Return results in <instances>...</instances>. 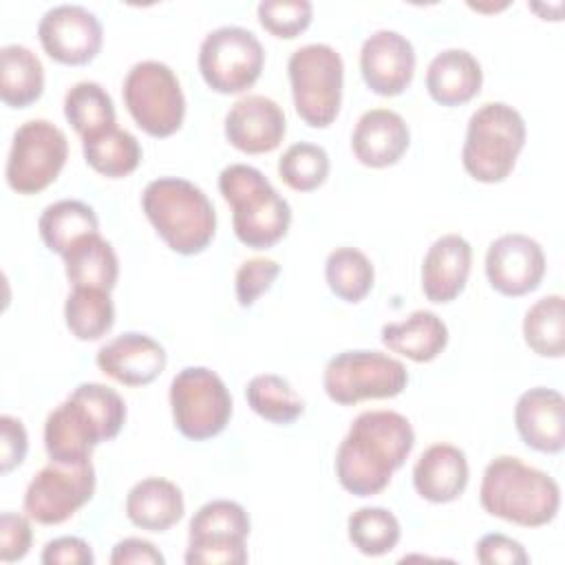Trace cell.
I'll return each mask as SVG.
<instances>
[{
	"instance_id": "cell-1",
	"label": "cell",
	"mask_w": 565,
	"mask_h": 565,
	"mask_svg": "<svg viewBox=\"0 0 565 565\" xmlns=\"http://www.w3.org/2000/svg\"><path fill=\"white\" fill-rule=\"evenodd\" d=\"M415 446L411 422L395 411L360 413L335 452V477L355 497L380 494Z\"/></svg>"
},
{
	"instance_id": "cell-2",
	"label": "cell",
	"mask_w": 565,
	"mask_h": 565,
	"mask_svg": "<svg viewBox=\"0 0 565 565\" xmlns=\"http://www.w3.org/2000/svg\"><path fill=\"white\" fill-rule=\"evenodd\" d=\"M124 422L126 402L121 395L106 384L84 382L46 415V455L62 463L90 459L93 448L115 439Z\"/></svg>"
},
{
	"instance_id": "cell-3",
	"label": "cell",
	"mask_w": 565,
	"mask_h": 565,
	"mask_svg": "<svg viewBox=\"0 0 565 565\" xmlns=\"http://www.w3.org/2000/svg\"><path fill=\"white\" fill-rule=\"evenodd\" d=\"M479 501L492 516L523 527H541L558 514L561 488L547 472L519 457L499 455L483 470Z\"/></svg>"
},
{
	"instance_id": "cell-4",
	"label": "cell",
	"mask_w": 565,
	"mask_h": 565,
	"mask_svg": "<svg viewBox=\"0 0 565 565\" xmlns=\"http://www.w3.org/2000/svg\"><path fill=\"white\" fill-rule=\"evenodd\" d=\"M141 207L163 243L177 254H201L214 238V205L188 179L159 177L150 181L141 194Z\"/></svg>"
},
{
	"instance_id": "cell-5",
	"label": "cell",
	"mask_w": 565,
	"mask_h": 565,
	"mask_svg": "<svg viewBox=\"0 0 565 565\" xmlns=\"http://www.w3.org/2000/svg\"><path fill=\"white\" fill-rule=\"evenodd\" d=\"M218 190L232 207L234 234L243 245L267 249L287 234L291 207L258 168L247 163L223 168Z\"/></svg>"
},
{
	"instance_id": "cell-6",
	"label": "cell",
	"mask_w": 565,
	"mask_h": 565,
	"mask_svg": "<svg viewBox=\"0 0 565 565\" xmlns=\"http://www.w3.org/2000/svg\"><path fill=\"white\" fill-rule=\"evenodd\" d=\"M525 146V121L505 102H488L477 108L466 128L461 150L463 170L481 183H501L514 170Z\"/></svg>"
},
{
	"instance_id": "cell-7",
	"label": "cell",
	"mask_w": 565,
	"mask_h": 565,
	"mask_svg": "<svg viewBox=\"0 0 565 565\" xmlns=\"http://www.w3.org/2000/svg\"><path fill=\"white\" fill-rule=\"evenodd\" d=\"M298 117L311 128H327L340 113L344 62L329 44H305L287 62Z\"/></svg>"
},
{
	"instance_id": "cell-8",
	"label": "cell",
	"mask_w": 565,
	"mask_h": 565,
	"mask_svg": "<svg viewBox=\"0 0 565 565\" xmlns=\"http://www.w3.org/2000/svg\"><path fill=\"white\" fill-rule=\"evenodd\" d=\"M408 384L406 366L382 351H342L324 366L322 386L331 402L353 406L364 399L399 395Z\"/></svg>"
},
{
	"instance_id": "cell-9",
	"label": "cell",
	"mask_w": 565,
	"mask_h": 565,
	"mask_svg": "<svg viewBox=\"0 0 565 565\" xmlns=\"http://www.w3.org/2000/svg\"><path fill=\"white\" fill-rule=\"evenodd\" d=\"M124 104L150 137H170L183 126L185 97L174 71L157 60L137 62L124 79Z\"/></svg>"
},
{
	"instance_id": "cell-10",
	"label": "cell",
	"mask_w": 565,
	"mask_h": 565,
	"mask_svg": "<svg viewBox=\"0 0 565 565\" xmlns=\"http://www.w3.org/2000/svg\"><path fill=\"white\" fill-rule=\"evenodd\" d=\"M170 406L177 430L192 441L216 437L232 417L225 382L205 366H185L172 377Z\"/></svg>"
},
{
	"instance_id": "cell-11",
	"label": "cell",
	"mask_w": 565,
	"mask_h": 565,
	"mask_svg": "<svg viewBox=\"0 0 565 565\" xmlns=\"http://www.w3.org/2000/svg\"><path fill=\"white\" fill-rule=\"evenodd\" d=\"M265 66L260 40L243 26H218L199 46V71L203 82L223 95L252 88Z\"/></svg>"
},
{
	"instance_id": "cell-12",
	"label": "cell",
	"mask_w": 565,
	"mask_h": 565,
	"mask_svg": "<svg viewBox=\"0 0 565 565\" xmlns=\"http://www.w3.org/2000/svg\"><path fill=\"white\" fill-rule=\"evenodd\" d=\"M66 157V135L46 119H29L13 132L4 168L7 183L18 194H38L57 179Z\"/></svg>"
},
{
	"instance_id": "cell-13",
	"label": "cell",
	"mask_w": 565,
	"mask_h": 565,
	"mask_svg": "<svg viewBox=\"0 0 565 565\" xmlns=\"http://www.w3.org/2000/svg\"><path fill=\"white\" fill-rule=\"evenodd\" d=\"M249 536V516L245 508L230 499L203 503L188 527V565H243L247 563L245 539Z\"/></svg>"
},
{
	"instance_id": "cell-14",
	"label": "cell",
	"mask_w": 565,
	"mask_h": 565,
	"mask_svg": "<svg viewBox=\"0 0 565 565\" xmlns=\"http://www.w3.org/2000/svg\"><path fill=\"white\" fill-rule=\"evenodd\" d=\"M95 492V468L90 459L49 463L29 481L24 492V512L40 525H60L71 519Z\"/></svg>"
},
{
	"instance_id": "cell-15",
	"label": "cell",
	"mask_w": 565,
	"mask_h": 565,
	"mask_svg": "<svg viewBox=\"0 0 565 565\" xmlns=\"http://www.w3.org/2000/svg\"><path fill=\"white\" fill-rule=\"evenodd\" d=\"M38 38L51 60L68 66H82L95 60L102 49L104 33L97 15L86 7L57 4L40 18Z\"/></svg>"
},
{
	"instance_id": "cell-16",
	"label": "cell",
	"mask_w": 565,
	"mask_h": 565,
	"mask_svg": "<svg viewBox=\"0 0 565 565\" xmlns=\"http://www.w3.org/2000/svg\"><path fill=\"white\" fill-rule=\"evenodd\" d=\"M486 276L492 289L516 298L534 291L545 276V254L527 234H503L488 245Z\"/></svg>"
},
{
	"instance_id": "cell-17",
	"label": "cell",
	"mask_w": 565,
	"mask_h": 565,
	"mask_svg": "<svg viewBox=\"0 0 565 565\" xmlns=\"http://www.w3.org/2000/svg\"><path fill=\"white\" fill-rule=\"evenodd\" d=\"M360 71L364 84L373 93L395 97L413 82L415 49L406 35L391 29H380L362 44Z\"/></svg>"
},
{
	"instance_id": "cell-18",
	"label": "cell",
	"mask_w": 565,
	"mask_h": 565,
	"mask_svg": "<svg viewBox=\"0 0 565 565\" xmlns=\"http://www.w3.org/2000/svg\"><path fill=\"white\" fill-rule=\"evenodd\" d=\"M285 132L287 119L282 108L265 95H245L225 115V139L247 154L276 150Z\"/></svg>"
},
{
	"instance_id": "cell-19",
	"label": "cell",
	"mask_w": 565,
	"mask_h": 565,
	"mask_svg": "<svg viewBox=\"0 0 565 565\" xmlns=\"http://www.w3.org/2000/svg\"><path fill=\"white\" fill-rule=\"evenodd\" d=\"M95 362L104 375L124 386H146L163 373L168 355L154 338L128 331L106 342Z\"/></svg>"
},
{
	"instance_id": "cell-20",
	"label": "cell",
	"mask_w": 565,
	"mask_h": 565,
	"mask_svg": "<svg viewBox=\"0 0 565 565\" xmlns=\"http://www.w3.org/2000/svg\"><path fill=\"white\" fill-rule=\"evenodd\" d=\"M514 424L525 446L539 452H561L565 446V399L558 391L534 386L516 399Z\"/></svg>"
},
{
	"instance_id": "cell-21",
	"label": "cell",
	"mask_w": 565,
	"mask_h": 565,
	"mask_svg": "<svg viewBox=\"0 0 565 565\" xmlns=\"http://www.w3.org/2000/svg\"><path fill=\"white\" fill-rule=\"evenodd\" d=\"M411 143V130L404 117L391 108L366 110L351 135L355 159L369 168H388L397 163Z\"/></svg>"
},
{
	"instance_id": "cell-22",
	"label": "cell",
	"mask_w": 565,
	"mask_h": 565,
	"mask_svg": "<svg viewBox=\"0 0 565 565\" xmlns=\"http://www.w3.org/2000/svg\"><path fill=\"white\" fill-rule=\"evenodd\" d=\"M472 247L459 234L439 236L422 263V291L430 302L444 305L455 300L470 276Z\"/></svg>"
},
{
	"instance_id": "cell-23",
	"label": "cell",
	"mask_w": 565,
	"mask_h": 565,
	"mask_svg": "<svg viewBox=\"0 0 565 565\" xmlns=\"http://www.w3.org/2000/svg\"><path fill=\"white\" fill-rule=\"evenodd\" d=\"M413 486L417 494L430 503L459 499L468 486L466 452L452 444L428 446L415 461Z\"/></svg>"
},
{
	"instance_id": "cell-24",
	"label": "cell",
	"mask_w": 565,
	"mask_h": 565,
	"mask_svg": "<svg viewBox=\"0 0 565 565\" xmlns=\"http://www.w3.org/2000/svg\"><path fill=\"white\" fill-rule=\"evenodd\" d=\"M481 64L466 49H446L437 53L426 68L428 95L441 106L470 102L481 90Z\"/></svg>"
},
{
	"instance_id": "cell-25",
	"label": "cell",
	"mask_w": 565,
	"mask_h": 565,
	"mask_svg": "<svg viewBox=\"0 0 565 565\" xmlns=\"http://www.w3.org/2000/svg\"><path fill=\"white\" fill-rule=\"evenodd\" d=\"M183 512L185 503L179 486L163 477H146L128 490L126 516L141 530L166 532Z\"/></svg>"
},
{
	"instance_id": "cell-26",
	"label": "cell",
	"mask_w": 565,
	"mask_h": 565,
	"mask_svg": "<svg viewBox=\"0 0 565 565\" xmlns=\"http://www.w3.org/2000/svg\"><path fill=\"white\" fill-rule=\"evenodd\" d=\"M382 344L413 362H430L446 349L448 327L437 313L417 309L402 322L384 324Z\"/></svg>"
},
{
	"instance_id": "cell-27",
	"label": "cell",
	"mask_w": 565,
	"mask_h": 565,
	"mask_svg": "<svg viewBox=\"0 0 565 565\" xmlns=\"http://www.w3.org/2000/svg\"><path fill=\"white\" fill-rule=\"evenodd\" d=\"M62 258L66 278L73 287H97L110 291L117 285L119 258L99 232L79 238Z\"/></svg>"
},
{
	"instance_id": "cell-28",
	"label": "cell",
	"mask_w": 565,
	"mask_h": 565,
	"mask_svg": "<svg viewBox=\"0 0 565 565\" xmlns=\"http://www.w3.org/2000/svg\"><path fill=\"white\" fill-rule=\"evenodd\" d=\"M44 90V66L40 57L22 46L7 44L0 49V99L9 108H26Z\"/></svg>"
},
{
	"instance_id": "cell-29",
	"label": "cell",
	"mask_w": 565,
	"mask_h": 565,
	"mask_svg": "<svg viewBox=\"0 0 565 565\" xmlns=\"http://www.w3.org/2000/svg\"><path fill=\"white\" fill-rule=\"evenodd\" d=\"M44 245L64 256L79 238L99 232L97 214L90 205L77 199H62L44 207L38 221Z\"/></svg>"
},
{
	"instance_id": "cell-30",
	"label": "cell",
	"mask_w": 565,
	"mask_h": 565,
	"mask_svg": "<svg viewBox=\"0 0 565 565\" xmlns=\"http://www.w3.org/2000/svg\"><path fill=\"white\" fill-rule=\"evenodd\" d=\"M82 150L86 163L108 179L128 177L141 163L139 141L135 139V135L117 126L82 139Z\"/></svg>"
},
{
	"instance_id": "cell-31",
	"label": "cell",
	"mask_w": 565,
	"mask_h": 565,
	"mask_svg": "<svg viewBox=\"0 0 565 565\" xmlns=\"http://www.w3.org/2000/svg\"><path fill=\"white\" fill-rule=\"evenodd\" d=\"M64 320L77 340H99L115 324L110 291L97 287H73L64 302Z\"/></svg>"
},
{
	"instance_id": "cell-32",
	"label": "cell",
	"mask_w": 565,
	"mask_h": 565,
	"mask_svg": "<svg viewBox=\"0 0 565 565\" xmlns=\"http://www.w3.org/2000/svg\"><path fill=\"white\" fill-rule=\"evenodd\" d=\"M64 117L82 139H88L115 126V104L102 84L77 82L64 95Z\"/></svg>"
},
{
	"instance_id": "cell-33",
	"label": "cell",
	"mask_w": 565,
	"mask_h": 565,
	"mask_svg": "<svg viewBox=\"0 0 565 565\" xmlns=\"http://www.w3.org/2000/svg\"><path fill=\"white\" fill-rule=\"evenodd\" d=\"M525 344L541 358H563L565 353V302L561 294L536 300L523 318Z\"/></svg>"
},
{
	"instance_id": "cell-34",
	"label": "cell",
	"mask_w": 565,
	"mask_h": 565,
	"mask_svg": "<svg viewBox=\"0 0 565 565\" xmlns=\"http://www.w3.org/2000/svg\"><path fill=\"white\" fill-rule=\"evenodd\" d=\"M245 397L249 408L271 422V424H291L305 413L302 397L291 388V384L276 373L254 375L245 386Z\"/></svg>"
},
{
	"instance_id": "cell-35",
	"label": "cell",
	"mask_w": 565,
	"mask_h": 565,
	"mask_svg": "<svg viewBox=\"0 0 565 565\" xmlns=\"http://www.w3.org/2000/svg\"><path fill=\"white\" fill-rule=\"evenodd\" d=\"M324 278L340 300L360 302L373 289L375 269L358 247H338L327 256Z\"/></svg>"
},
{
	"instance_id": "cell-36",
	"label": "cell",
	"mask_w": 565,
	"mask_h": 565,
	"mask_svg": "<svg viewBox=\"0 0 565 565\" xmlns=\"http://www.w3.org/2000/svg\"><path fill=\"white\" fill-rule=\"evenodd\" d=\"M349 541L358 552L364 556H384L395 550L402 527L397 516L386 508H360L355 510L349 521Z\"/></svg>"
},
{
	"instance_id": "cell-37",
	"label": "cell",
	"mask_w": 565,
	"mask_h": 565,
	"mask_svg": "<svg viewBox=\"0 0 565 565\" xmlns=\"http://www.w3.org/2000/svg\"><path fill=\"white\" fill-rule=\"evenodd\" d=\"M329 154L322 146L300 141L289 146L278 159V174L296 192L318 190L329 177Z\"/></svg>"
},
{
	"instance_id": "cell-38",
	"label": "cell",
	"mask_w": 565,
	"mask_h": 565,
	"mask_svg": "<svg viewBox=\"0 0 565 565\" xmlns=\"http://www.w3.org/2000/svg\"><path fill=\"white\" fill-rule=\"evenodd\" d=\"M256 13L265 31L282 40H294L311 24L313 7L309 0H263Z\"/></svg>"
},
{
	"instance_id": "cell-39",
	"label": "cell",
	"mask_w": 565,
	"mask_h": 565,
	"mask_svg": "<svg viewBox=\"0 0 565 565\" xmlns=\"http://www.w3.org/2000/svg\"><path fill=\"white\" fill-rule=\"evenodd\" d=\"M278 274H280V265L274 258L254 256V258H247L245 263H241L236 278H234L238 305L252 307L265 291L271 289Z\"/></svg>"
},
{
	"instance_id": "cell-40",
	"label": "cell",
	"mask_w": 565,
	"mask_h": 565,
	"mask_svg": "<svg viewBox=\"0 0 565 565\" xmlns=\"http://www.w3.org/2000/svg\"><path fill=\"white\" fill-rule=\"evenodd\" d=\"M33 541L31 523L18 512H2L0 516V561L13 563L29 554Z\"/></svg>"
},
{
	"instance_id": "cell-41",
	"label": "cell",
	"mask_w": 565,
	"mask_h": 565,
	"mask_svg": "<svg viewBox=\"0 0 565 565\" xmlns=\"http://www.w3.org/2000/svg\"><path fill=\"white\" fill-rule=\"evenodd\" d=\"M475 556L483 565H527L530 556L525 547L505 534H486L475 547Z\"/></svg>"
},
{
	"instance_id": "cell-42",
	"label": "cell",
	"mask_w": 565,
	"mask_h": 565,
	"mask_svg": "<svg viewBox=\"0 0 565 565\" xmlns=\"http://www.w3.org/2000/svg\"><path fill=\"white\" fill-rule=\"evenodd\" d=\"M29 448V437L24 424L18 417L2 415L0 417V472L7 475L18 468Z\"/></svg>"
},
{
	"instance_id": "cell-43",
	"label": "cell",
	"mask_w": 565,
	"mask_h": 565,
	"mask_svg": "<svg viewBox=\"0 0 565 565\" xmlns=\"http://www.w3.org/2000/svg\"><path fill=\"white\" fill-rule=\"evenodd\" d=\"M40 561L44 565H93L90 545L77 536H60L44 545Z\"/></svg>"
},
{
	"instance_id": "cell-44",
	"label": "cell",
	"mask_w": 565,
	"mask_h": 565,
	"mask_svg": "<svg viewBox=\"0 0 565 565\" xmlns=\"http://www.w3.org/2000/svg\"><path fill=\"white\" fill-rule=\"evenodd\" d=\"M163 554L146 539H124L113 547L110 565H163Z\"/></svg>"
}]
</instances>
